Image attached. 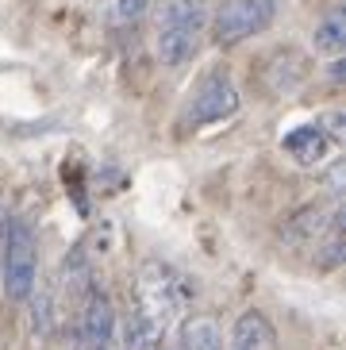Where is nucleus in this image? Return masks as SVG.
I'll use <instances>...</instances> for the list:
<instances>
[{"label": "nucleus", "instance_id": "obj_1", "mask_svg": "<svg viewBox=\"0 0 346 350\" xmlns=\"http://www.w3.org/2000/svg\"><path fill=\"white\" fill-rule=\"evenodd\" d=\"M135 308L158 327V335H165L173 327V319L181 316V308H185L181 278L170 266H158V262L143 266V273H139V293H135Z\"/></svg>", "mask_w": 346, "mask_h": 350}, {"label": "nucleus", "instance_id": "obj_2", "mask_svg": "<svg viewBox=\"0 0 346 350\" xmlns=\"http://www.w3.org/2000/svg\"><path fill=\"white\" fill-rule=\"evenodd\" d=\"M35 258H39V247H35V235L23 219L8 224L4 231V262H0V285H4V297L8 300H27L31 288H35Z\"/></svg>", "mask_w": 346, "mask_h": 350}, {"label": "nucleus", "instance_id": "obj_3", "mask_svg": "<svg viewBox=\"0 0 346 350\" xmlns=\"http://www.w3.org/2000/svg\"><path fill=\"white\" fill-rule=\"evenodd\" d=\"M277 16V0H227L224 8L215 12L212 35L219 46H239L250 35L265 31Z\"/></svg>", "mask_w": 346, "mask_h": 350}, {"label": "nucleus", "instance_id": "obj_4", "mask_svg": "<svg viewBox=\"0 0 346 350\" xmlns=\"http://www.w3.org/2000/svg\"><path fill=\"white\" fill-rule=\"evenodd\" d=\"M235 112H239V89H235V81L224 70H212L200 81L196 96L189 100L185 124L189 127H208V124H219V120H227V116H235Z\"/></svg>", "mask_w": 346, "mask_h": 350}, {"label": "nucleus", "instance_id": "obj_5", "mask_svg": "<svg viewBox=\"0 0 346 350\" xmlns=\"http://www.w3.org/2000/svg\"><path fill=\"white\" fill-rule=\"evenodd\" d=\"M116 342V308L112 297L89 288L81 304V350H104Z\"/></svg>", "mask_w": 346, "mask_h": 350}, {"label": "nucleus", "instance_id": "obj_6", "mask_svg": "<svg viewBox=\"0 0 346 350\" xmlns=\"http://www.w3.org/2000/svg\"><path fill=\"white\" fill-rule=\"evenodd\" d=\"M285 150H289V154H293L300 165H316V162H323L327 150H331V135H327L319 124L296 127V131L285 135Z\"/></svg>", "mask_w": 346, "mask_h": 350}, {"label": "nucleus", "instance_id": "obj_7", "mask_svg": "<svg viewBox=\"0 0 346 350\" xmlns=\"http://www.w3.org/2000/svg\"><path fill=\"white\" fill-rule=\"evenodd\" d=\"M231 350H274V327L262 312H243L235 319V331H231Z\"/></svg>", "mask_w": 346, "mask_h": 350}, {"label": "nucleus", "instance_id": "obj_8", "mask_svg": "<svg viewBox=\"0 0 346 350\" xmlns=\"http://www.w3.org/2000/svg\"><path fill=\"white\" fill-rule=\"evenodd\" d=\"M196 42H200V31H185V27H162L158 31V62L162 66H185L196 54Z\"/></svg>", "mask_w": 346, "mask_h": 350}, {"label": "nucleus", "instance_id": "obj_9", "mask_svg": "<svg viewBox=\"0 0 346 350\" xmlns=\"http://www.w3.org/2000/svg\"><path fill=\"white\" fill-rule=\"evenodd\" d=\"M173 350H224V335H219L212 316H193L185 319L181 339H177Z\"/></svg>", "mask_w": 346, "mask_h": 350}, {"label": "nucleus", "instance_id": "obj_10", "mask_svg": "<svg viewBox=\"0 0 346 350\" xmlns=\"http://www.w3.org/2000/svg\"><path fill=\"white\" fill-rule=\"evenodd\" d=\"M208 23V4L204 0H165L162 27H185V31H204Z\"/></svg>", "mask_w": 346, "mask_h": 350}, {"label": "nucleus", "instance_id": "obj_11", "mask_svg": "<svg viewBox=\"0 0 346 350\" xmlns=\"http://www.w3.org/2000/svg\"><path fill=\"white\" fill-rule=\"evenodd\" d=\"M312 42H316L319 54H331V58H338V51L346 46V12L343 8H331L323 16V20L316 23V35H312Z\"/></svg>", "mask_w": 346, "mask_h": 350}, {"label": "nucleus", "instance_id": "obj_12", "mask_svg": "<svg viewBox=\"0 0 346 350\" xmlns=\"http://www.w3.org/2000/svg\"><path fill=\"white\" fill-rule=\"evenodd\" d=\"M158 347H162L158 327L139 308H131V316L123 319V350H158Z\"/></svg>", "mask_w": 346, "mask_h": 350}, {"label": "nucleus", "instance_id": "obj_13", "mask_svg": "<svg viewBox=\"0 0 346 350\" xmlns=\"http://www.w3.org/2000/svg\"><path fill=\"white\" fill-rule=\"evenodd\" d=\"M27 300H31V335H35V339H46L51 327H54V297H51V288L35 285Z\"/></svg>", "mask_w": 346, "mask_h": 350}, {"label": "nucleus", "instance_id": "obj_14", "mask_svg": "<svg viewBox=\"0 0 346 350\" xmlns=\"http://www.w3.org/2000/svg\"><path fill=\"white\" fill-rule=\"evenodd\" d=\"M104 350H116V342H112V347H104Z\"/></svg>", "mask_w": 346, "mask_h": 350}]
</instances>
